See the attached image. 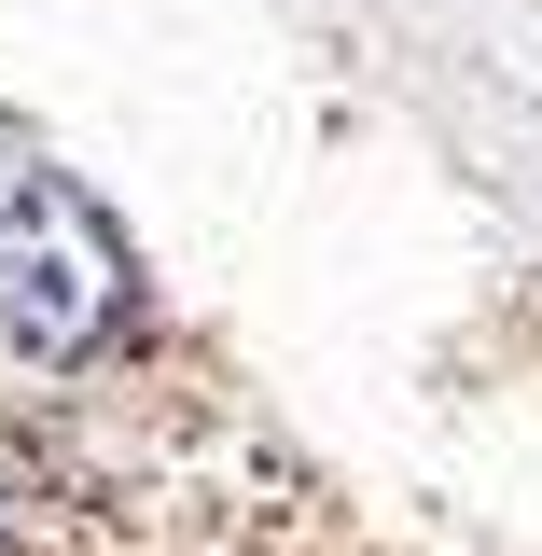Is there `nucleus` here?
Masks as SVG:
<instances>
[{
  "label": "nucleus",
  "instance_id": "nucleus-1",
  "mask_svg": "<svg viewBox=\"0 0 542 556\" xmlns=\"http://www.w3.org/2000/svg\"><path fill=\"white\" fill-rule=\"evenodd\" d=\"M112 320H126V237L70 167L0 153V362H84Z\"/></svg>",
  "mask_w": 542,
  "mask_h": 556
},
{
  "label": "nucleus",
  "instance_id": "nucleus-2",
  "mask_svg": "<svg viewBox=\"0 0 542 556\" xmlns=\"http://www.w3.org/2000/svg\"><path fill=\"white\" fill-rule=\"evenodd\" d=\"M0 556H56V473L0 431Z\"/></svg>",
  "mask_w": 542,
  "mask_h": 556
}]
</instances>
